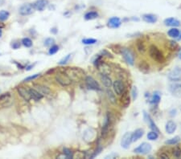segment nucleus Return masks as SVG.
<instances>
[{
	"label": "nucleus",
	"mask_w": 181,
	"mask_h": 159,
	"mask_svg": "<svg viewBox=\"0 0 181 159\" xmlns=\"http://www.w3.org/2000/svg\"><path fill=\"white\" fill-rule=\"evenodd\" d=\"M177 129V126L175 121H169L167 122L166 126H165V130L168 132V134H172L175 132V130Z\"/></svg>",
	"instance_id": "19"
},
{
	"label": "nucleus",
	"mask_w": 181,
	"mask_h": 159,
	"mask_svg": "<svg viewBox=\"0 0 181 159\" xmlns=\"http://www.w3.org/2000/svg\"><path fill=\"white\" fill-rule=\"evenodd\" d=\"M112 86H113V89H114V93L116 95H118V96H121L126 91L124 83L122 80H115L114 83H113V84H112Z\"/></svg>",
	"instance_id": "7"
},
{
	"label": "nucleus",
	"mask_w": 181,
	"mask_h": 159,
	"mask_svg": "<svg viewBox=\"0 0 181 159\" xmlns=\"http://www.w3.org/2000/svg\"><path fill=\"white\" fill-rule=\"evenodd\" d=\"M168 79L173 82H178L181 80V68L175 67L168 73Z\"/></svg>",
	"instance_id": "6"
},
{
	"label": "nucleus",
	"mask_w": 181,
	"mask_h": 159,
	"mask_svg": "<svg viewBox=\"0 0 181 159\" xmlns=\"http://www.w3.org/2000/svg\"><path fill=\"white\" fill-rule=\"evenodd\" d=\"M172 154L174 157L175 158H180L181 157V149L180 148H179V147H175L174 149H173V152H172Z\"/></svg>",
	"instance_id": "40"
},
{
	"label": "nucleus",
	"mask_w": 181,
	"mask_h": 159,
	"mask_svg": "<svg viewBox=\"0 0 181 159\" xmlns=\"http://www.w3.org/2000/svg\"><path fill=\"white\" fill-rule=\"evenodd\" d=\"M110 47L111 49L114 51V52L117 53V54L121 53V52H122V48H121L120 47L118 46V45H110Z\"/></svg>",
	"instance_id": "45"
},
{
	"label": "nucleus",
	"mask_w": 181,
	"mask_h": 159,
	"mask_svg": "<svg viewBox=\"0 0 181 159\" xmlns=\"http://www.w3.org/2000/svg\"><path fill=\"white\" fill-rule=\"evenodd\" d=\"M39 76H40V74H35V75H32V76H27V77H26L24 80L25 82H26V81H31V80H32L36 79L37 77H39Z\"/></svg>",
	"instance_id": "46"
},
{
	"label": "nucleus",
	"mask_w": 181,
	"mask_h": 159,
	"mask_svg": "<svg viewBox=\"0 0 181 159\" xmlns=\"http://www.w3.org/2000/svg\"><path fill=\"white\" fill-rule=\"evenodd\" d=\"M110 126H111V117L109 115V113H107V115L106 116V119H105L103 126H102V130H101V135H102L103 137H106L108 135V132H109Z\"/></svg>",
	"instance_id": "12"
},
{
	"label": "nucleus",
	"mask_w": 181,
	"mask_h": 159,
	"mask_svg": "<svg viewBox=\"0 0 181 159\" xmlns=\"http://www.w3.org/2000/svg\"><path fill=\"white\" fill-rule=\"evenodd\" d=\"M181 138L179 136H175L174 137H172L171 139L167 140L165 142V144L166 145H170V146H173V145H177L178 143L180 142Z\"/></svg>",
	"instance_id": "30"
},
{
	"label": "nucleus",
	"mask_w": 181,
	"mask_h": 159,
	"mask_svg": "<svg viewBox=\"0 0 181 159\" xmlns=\"http://www.w3.org/2000/svg\"><path fill=\"white\" fill-rule=\"evenodd\" d=\"M85 84H86L88 88L90 89L97 90V91H99V90L101 89L100 84L92 76H86L85 77Z\"/></svg>",
	"instance_id": "8"
},
{
	"label": "nucleus",
	"mask_w": 181,
	"mask_h": 159,
	"mask_svg": "<svg viewBox=\"0 0 181 159\" xmlns=\"http://www.w3.org/2000/svg\"><path fill=\"white\" fill-rule=\"evenodd\" d=\"M101 54H102V56H107V57H110V58H113V56H111L110 53L108 52L106 50H103V51L101 52Z\"/></svg>",
	"instance_id": "48"
},
{
	"label": "nucleus",
	"mask_w": 181,
	"mask_h": 159,
	"mask_svg": "<svg viewBox=\"0 0 181 159\" xmlns=\"http://www.w3.org/2000/svg\"><path fill=\"white\" fill-rule=\"evenodd\" d=\"M144 134V130L143 129H136L134 132H132V142H137L138 140L140 139Z\"/></svg>",
	"instance_id": "23"
},
{
	"label": "nucleus",
	"mask_w": 181,
	"mask_h": 159,
	"mask_svg": "<svg viewBox=\"0 0 181 159\" xmlns=\"http://www.w3.org/2000/svg\"><path fill=\"white\" fill-rule=\"evenodd\" d=\"M120 103L121 105L122 106L123 108H127L128 106L130 105V104H131V97H130V95L128 94L126 91H125L124 93L121 95Z\"/></svg>",
	"instance_id": "15"
},
{
	"label": "nucleus",
	"mask_w": 181,
	"mask_h": 159,
	"mask_svg": "<svg viewBox=\"0 0 181 159\" xmlns=\"http://www.w3.org/2000/svg\"><path fill=\"white\" fill-rule=\"evenodd\" d=\"M18 92L20 93V96H22L25 100L29 101V100L31 99L29 89H26L25 87H20V88H18Z\"/></svg>",
	"instance_id": "17"
},
{
	"label": "nucleus",
	"mask_w": 181,
	"mask_h": 159,
	"mask_svg": "<svg viewBox=\"0 0 181 159\" xmlns=\"http://www.w3.org/2000/svg\"><path fill=\"white\" fill-rule=\"evenodd\" d=\"M169 90L171 93L175 97L181 98V84H180L174 83L170 84Z\"/></svg>",
	"instance_id": "13"
},
{
	"label": "nucleus",
	"mask_w": 181,
	"mask_h": 159,
	"mask_svg": "<svg viewBox=\"0 0 181 159\" xmlns=\"http://www.w3.org/2000/svg\"><path fill=\"white\" fill-rule=\"evenodd\" d=\"M56 80L59 84H60L62 86H68L72 83V80L68 77L66 73H57L56 76Z\"/></svg>",
	"instance_id": "5"
},
{
	"label": "nucleus",
	"mask_w": 181,
	"mask_h": 159,
	"mask_svg": "<svg viewBox=\"0 0 181 159\" xmlns=\"http://www.w3.org/2000/svg\"><path fill=\"white\" fill-rule=\"evenodd\" d=\"M97 69L101 73V75H110L112 73V68L108 64V63H105L103 61H101L98 65L97 66Z\"/></svg>",
	"instance_id": "10"
},
{
	"label": "nucleus",
	"mask_w": 181,
	"mask_h": 159,
	"mask_svg": "<svg viewBox=\"0 0 181 159\" xmlns=\"http://www.w3.org/2000/svg\"><path fill=\"white\" fill-rule=\"evenodd\" d=\"M180 33V31L179 30L178 28H176V27H173V28H171V29H170L168 31V36L171 37V38H174L175 40L178 38Z\"/></svg>",
	"instance_id": "27"
},
{
	"label": "nucleus",
	"mask_w": 181,
	"mask_h": 159,
	"mask_svg": "<svg viewBox=\"0 0 181 159\" xmlns=\"http://www.w3.org/2000/svg\"><path fill=\"white\" fill-rule=\"evenodd\" d=\"M64 155L66 157V158H73V154L71 151L70 149H67V148H64Z\"/></svg>",
	"instance_id": "41"
},
{
	"label": "nucleus",
	"mask_w": 181,
	"mask_h": 159,
	"mask_svg": "<svg viewBox=\"0 0 181 159\" xmlns=\"http://www.w3.org/2000/svg\"><path fill=\"white\" fill-rule=\"evenodd\" d=\"M1 36H2V31L0 29V37H1Z\"/></svg>",
	"instance_id": "54"
},
{
	"label": "nucleus",
	"mask_w": 181,
	"mask_h": 159,
	"mask_svg": "<svg viewBox=\"0 0 181 159\" xmlns=\"http://www.w3.org/2000/svg\"><path fill=\"white\" fill-rule=\"evenodd\" d=\"M132 142V132H127L125 133L121 139V146L124 149H129Z\"/></svg>",
	"instance_id": "9"
},
{
	"label": "nucleus",
	"mask_w": 181,
	"mask_h": 159,
	"mask_svg": "<svg viewBox=\"0 0 181 159\" xmlns=\"http://www.w3.org/2000/svg\"><path fill=\"white\" fill-rule=\"evenodd\" d=\"M176 113H177V111H176V109H171V111H170V116H176Z\"/></svg>",
	"instance_id": "49"
},
{
	"label": "nucleus",
	"mask_w": 181,
	"mask_h": 159,
	"mask_svg": "<svg viewBox=\"0 0 181 159\" xmlns=\"http://www.w3.org/2000/svg\"><path fill=\"white\" fill-rule=\"evenodd\" d=\"M121 54L122 55V57L124 60L129 65H134V56L133 52L128 48H122Z\"/></svg>",
	"instance_id": "4"
},
{
	"label": "nucleus",
	"mask_w": 181,
	"mask_h": 159,
	"mask_svg": "<svg viewBox=\"0 0 181 159\" xmlns=\"http://www.w3.org/2000/svg\"><path fill=\"white\" fill-rule=\"evenodd\" d=\"M159 137V132H155L154 130H152L151 132H149L147 133V139L150 141H154V140H157Z\"/></svg>",
	"instance_id": "32"
},
{
	"label": "nucleus",
	"mask_w": 181,
	"mask_h": 159,
	"mask_svg": "<svg viewBox=\"0 0 181 159\" xmlns=\"http://www.w3.org/2000/svg\"><path fill=\"white\" fill-rule=\"evenodd\" d=\"M122 24V21L118 17H112L108 20L107 26L110 28H117Z\"/></svg>",
	"instance_id": "16"
},
{
	"label": "nucleus",
	"mask_w": 181,
	"mask_h": 159,
	"mask_svg": "<svg viewBox=\"0 0 181 159\" xmlns=\"http://www.w3.org/2000/svg\"><path fill=\"white\" fill-rule=\"evenodd\" d=\"M29 92H30V94H31V99H33L34 100H40L43 98V95L40 93L36 89H29Z\"/></svg>",
	"instance_id": "25"
},
{
	"label": "nucleus",
	"mask_w": 181,
	"mask_h": 159,
	"mask_svg": "<svg viewBox=\"0 0 181 159\" xmlns=\"http://www.w3.org/2000/svg\"><path fill=\"white\" fill-rule=\"evenodd\" d=\"M164 23L165 24V26L172 27H177L180 26V22L177 19L173 18V17H171V18H168V19L164 20Z\"/></svg>",
	"instance_id": "18"
},
{
	"label": "nucleus",
	"mask_w": 181,
	"mask_h": 159,
	"mask_svg": "<svg viewBox=\"0 0 181 159\" xmlns=\"http://www.w3.org/2000/svg\"><path fill=\"white\" fill-rule=\"evenodd\" d=\"M71 56H72L71 54H68L67 56H65L64 57H63V58L59 61V63H59L60 65H64V64H66V63L69 61V60H70Z\"/></svg>",
	"instance_id": "36"
},
{
	"label": "nucleus",
	"mask_w": 181,
	"mask_h": 159,
	"mask_svg": "<svg viewBox=\"0 0 181 159\" xmlns=\"http://www.w3.org/2000/svg\"><path fill=\"white\" fill-rule=\"evenodd\" d=\"M137 49L140 53H143L146 52V46L143 41H138L137 42Z\"/></svg>",
	"instance_id": "34"
},
{
	"label": "nucleus",
	"mask_w": 181,
	"mask_h": 159,
	"mask_svg": "<svg viewBox=\"0 0 181 159\" xmlns=\"http://www.w3.org/2000/svg\"><path fill=\"white\" fill-rule=\"evenodd\" d=\"M22 43L26 47H30L32 46V41L29 38H24L22 40Z\"/></svg>",
	"instance_id": "38"
},
{
	"label": "nucleus",
	"mask_w": 181,
	"mask_h": 159,
	"mask_svg": "<svg viewBox=\"0 0 181 159\" xmlns=\"http://www.w3.org/2000/svg\"><path fill=\"white\" fill-rule=\"evenodd\" d=\"M159 157H160L161 158H165V159L169 158V156H168V154H166V153H161L160 155H159Z\"/></svg>",
	"instance_id": "50"
},
{
	"label": "nucleus",
	"mask_w": 181,
	"mask_h": 159,
	"mask_svg": "<svg viewBox=\"0 0 181 159\" xmlns=\"http://www.w3.org/2000/svg\"><path fill=\"white\" fill-rule=\"evenodd\" d=\"M138 68L142 73H147L150 70V65L146 61H141L140 63H138Z\"/></svg>",
	"instance_id": "26"
},
{
	"label": "nucleus",
	"mask_w": 181,
	"mask_h": 159,
	"mask_svg": "<svg viewBox=\"0 0 181 159\" xmlns=\"http://www.w3.org/2000/svg\"><path fill=\"white\" fill-rule=\"evenodd\" d=\"M99 16V15L97 11H89L85 15V20H93L97 19Z\"/></svg>",
	"instance_id": "29"
},
{
	"label": "nucleus",
	"mask_w": 181,
	"mask_h": 159,
	"mask_svg": "<svg viewBox=\"0 0 181 159\" xmlns=\"http://www.w3.org/2000/svg\"><path fill=\"white\" fill-rule=\"evenodd\" d=\"M82 43H84L85 45H93L94 43H97V40H95V39H84V40H82Z\"/></svg>",
	"instance_id": "37"
},
{
	"label": "nucleus",
	"mask_w": 181,
	"mask_h": 159,
	"mask_svg": "<svg viewBox=\"0 0 181 159\" xmlns=\"http://www.w3.org/2000/svg\"><path fill=\"white\" fill-rule=\"evenodd\" d=\"M55 43V40L52 38H48L47 40L44 41V45L46 47H52L54 45Z\"/></svg>",
	"instance_id": "43"
},
{
	"label": "nucleus",
	"mask_w": 181,
	"mask_h": 159,
	"mask_svg": "<svg viewBox=\"0 0 181 159\" xmlns=\"http://www.w3.org/2000/svg\"><path fill=\"white\" fill-rule=\"evenodd\" d=\"M36 89H36L38 92L40 93H41L43 96L44 95H48V94H49L50 93V89L47 88V87H44V86H41V85H36Z\"/></svg>",
	"instance_id": "28"
},
{
	"label": "nucleus",
	"mask_w": 181,
	"mask_h": 159,
	"mask_svg": "<svg viewBox=\"0 0 181 159\" xmlns=\"http://www.w3.org/2000/svg\"><path fill=\"white\" fill-rule=\"evenodd\" d=\"M144 116H145V119H146V121H147V123L149 124V126H150V127H151V129H152V130L155 131V132H159V130L158 127L156 126V125H155V123L154 122V121H153L152 118L151 117V116H150L149 114H147L146 112H144Z\"/></svg>",
	"instance_id": "22"
},
{
	"label": "nucleus",
	"mask_w": 181,
	"mask_h": 159,
	"mask_svg": "<svg viewBox=\"0 0 181 159\" xmlns=\"http://www.w3.org/2000/svg\"><path fill=\"white\" fill-rule=\"evenodd\" d=\"M169 48L172 51H175L178 48V43H176V41L174 40H171L169 41Z\"/></svg>",
	"instance_id": "42"
},
{
	"label": "nucleus",
	"mask_w": 181,
	"mask_h": 159,
	"mask_svg": "<svg viewBox=\"0 0 181 159\" xmlns=\"http://www.w3.org/2000/svg\"><path fill=\"white\" fill-rule=\"evenodd\" d=\"M10 15V14L7 10H0V20L1 21H5L8 19V17Z\"/></svg>",
	"instance_id": "35"
},
{
	"label": "nucleus",
	"mask_w": 181,
	"mask_h": 159,
	"mask_svg": "<svg viewBox=\"0 0 181 159\" xmlns=\"http://www.w3.org/2000/svg\"><path fill=\"white\" fill-rule=\"evenodd\" d=\"M48 0H37L33 5L36 10L43 11L48 6Z\"/></svg>",
	"instance_id": "20"
},
{
	"label": "nucleus",
	"mask_w": 181,
	"mask_h": 159,
	"mask_svg": "<svg viewBox=\"0 0 181 159\" xmlns=\"http://www.w3.org/2000/svg\"><path fill=\"white\" fill-rule=\"evenodd\" d=\"M64 72L72 80V81L73 80L77 81L83 79L85 75L84 70H82L80 68H67Z\"/></svg>",
	"instance_id": "1"
},
{
	"label": "nucleus",
	"mask_w": 181,
	"mask_h": 159,
	"mask_svg": "<svg viewBox=\"0 0 181 159\" xmlns=\"http://www.w3.org/2000/svg\"><path fill=\"white\" fill-rule=\"evenodd\" d=\"M151 144H149L147 142H143L141 145L138 146L137 148H135L134 149V152L138 154H141V155H146L149 153V152H151Z\"/></svg>",
	"instance_id": "3"
},
{
	"label": "nucleus",
	"mask_w": 181,
	"mask_h": 159,
	"mask_svg": "<svg viewBox=\"0 0 181 159\" xmlns=\"http://www.w3.org/2000/svg\"><path fill=\"white\" fill-rule=\"evenodd\" d=\"M101 83L103 84V85L106 88H110L113 84L110 77L107 75H101Z\"/></svg>",
	"instance_id": "24"
},
{
	"label": "nucleus",
	"mask_w": 181,
	"mask_h": 159,
	"mask_svg": "<svg viewBox=\"0 0 181 159\" xmlns=\"http://www.w3.org/2000/svg\"><path fill=\"white\" fill-rule=\"evenodd\" d=\"M161 100V96L159 93H154L153 96H151V98L149 100V103H151L152 105H157L159 103Z\"/></svg>",
	"instance_id": "31"
},
{
	"label": "nucleus",
	"mask_w": 181,
	"mask_h": 159,
	"mask_svg": "<svg viewBox=\"0 0 181 159\" xmlns=\"http://www.w3.org/2000/svg\"><path fill=\"white\" fill-rule=\"evenodd\" d=\"M1 27H3V25H2V26H0V28H1Z\"/></svg>",
	"instance_id": "55"
},
{
	"label": "nucleus",
	"mask_w": 181,
	"mask_h": 159,
	"mask_svg": "<svg viewBox=\"0 0 181 159\" xmlns=\"http://www.w3.org/2000/svg\"><path fill=\"white\" fill-rule=\"evenodd\" d=\"M59 51V47L57 46V45H52V46L51 47V48L49 49L48 51V53H49V55H54V54H56Z\"/></svg>",
	"instance_id": "44"
},
{
	"label": "nucleus",
	"mask_w": 181,
	"mask_h": 159,
	"mask_svg": "<svg viewBox=\"0 0 181 159\" xmlns=\"http://www.w3.org/2000/svg\"><path fill=\"white\" fill-rule=\"evenodd\" d=\"M142 19L146 23H154L157 22L158 17L155 15H153V14H144L142 16Z\"/></svg>",
	"instance_id": "21"
},
{
	"label": "nucleus",
	"mask_w": 181,
	"mask_h": 159,
	"mask_svg": "<svg viewBox=\"0 0 181 159\" xmlns=\"http://www.w3.org/2000/svg\"><path fill=\"white\" fill-rule=\"evenodd\" d=\"M11 103H12V98L9 93H4L0 96V104L2 106L7 107V106H10Z\"/></svg>",
	"instance_id": "14"
},
{
	"label": "nucleus",
	"mask_w": 181,
	"mask_h": 159,
	"mask_svg": "<svg viewBox=\"0 0 181 159\" xmlns=\"http://www.w3.org/2000/svg\"><path fill=\"white\" fill-rule=\"evenodd\" d=\"M177 40H181V31H180V35H179V36H178V38L176 39Z\"/></svg>",
	"instance_id": "52"
},
{
	"label": "nucleus",
	"mask_w": 181,
	"mask_h": 159,
	"mask_svg": "<svg viewBox=\"0 0 181 159\" xmlns=\"http://www.w3.org/2000/svg\"><path fill=\"white\" fill-rule=\"evenodd\" d=\"M19 47H20V43H15V45H13V47L14 48H15V49L18 48Z\"/></svg>",
	"instance_id": "51"
},
{
	"label": "nucleus",
	"mask_w": 181,
	"mask_h": 159,
	"mask_svg": "<svg viewBox=\"0 0 181 159\" xmlns=\"http://www.w3.org/2000/svg\"><path fill=\"white\" fill-rule=\"evenodd\" d=\"M179 58H180V59L181 60V52H180V53L179 54Z\"/></svg>",
	"instance_id": "53"
},
{
	"label": "nucleus",
	"mask_w": 181,
	"mask_h": 159,
	"mask_svg": "<svg viewBox=\"0 0 181 159\" xmlns=\"http://www.w3.org/2000/svg\"><path fill=\"white\" fill-rule=\"evenodd\" d=\"M117 157H118L117 153H112L110 154H109V155L106 156L105 157V158H116Z\"/></svg>",
	"instance_id": "47"
},
{
	"label": "nucleus",
	"mask_w": 181,
	"mask_h": 159,
	"mask_svg": "<svg viewBox=\"0 0 181 159\" xmlns=\"http://www.w3.org/2000/svg\"><path fill=\"white\" fill-rule=\"evenodd\" d=\"M138 94V89L136 86L132 87V89H131V96H132V99L135 100L137 99Z\"/></svg>",
	"instance_id": "39"
},
{
	"label": "nucleus",
	"mask_w": 181,
	"mask_h": 159,
	"mask_svg": "<svg viewBox=\"0 0 181 159\" xmlns=\"http://www.w3.org/2000/svg\"><path fill=\"white\" fill-rule=\"evenodd\" d=\"M35 10L36 9L34 7V5L31 3H26L21 6V7L20 8V13L22 15H29L33 13Z\"/></svg>",
	"instance_id": "11"
},
{
	"label": "nucleus",
	"mask_w": 181,
	"mask_h": 159,
	"mask_svg": "<svg viewBox=\"0 0 181 159\" xmlns=\"http://www.w3.org/2000/svg\"><path fill=\"white\" fill-rule=\"evenodd\" d=\"M148 53L151 59L156 61L157 63H163L164 61V54L155 45H151L149 47Z\"/></svg>",
	"instance_id": "2"
},
{
	"label": "nucleus",
	"mask_w": 181,
	"mask_h": 159,
	"mask_svg": "<svg viewBox=\"0 0 181 159\" xmlns=\"http://www.w3.org/2000/svg\"><path fill=\"white\" fill-rule=\"evenodd\" d=\"M106 93H107V96L109 100H110V101L112 104H115L116 103V96L114 94V93L111 91L110 89H107L106 90Z\"/></svg>",
	"instance_id": "33"
}]
</instances>
